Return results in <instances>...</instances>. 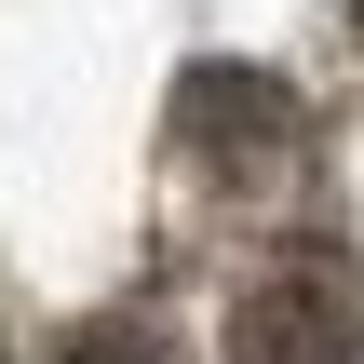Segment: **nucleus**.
<instances>
[{
	"mask_svg": "<svg viewBox=\"0 0 364 364\" xmlns=\"http://www.w3.org/2000/svg\"><path fill=\"white\" fill-rule=\"evenodd\" d=\"M230 364H364V311L324 257H284L230 297Z\"/></svg>",
	"mask_w": 364,
	"mask_h": 364,
	"instance_id": "obj_1",
	"label": "nucleus"
},
{
	"mask_svg": "<svg viewBox=\"0 0 364 364\" xmlns=\"http://www.w3.org/2000/svg\"><path fill=\"white\" fill-rule=\"evenodd\" d=\"M54 364H162V338H149V324H81Z\"/></svg>",
	"mask_w": 364,
	"mask_h": 364,
	"instance_id": "obj_3",
	"label": "nucleus"
},
{
	"mask_svg": "<svg viewBox=\"0 0 364 364\" xmlns=\"http://www.w3.org/2000/svg\"><path fill=\"white\" fill-rule=\"evenodd\" d=\"M284 149H297V95H284V81H257V68H189V95H176V162H216V176L270 189Z\"/></svg>",
	"mask_w": 364,
	"mask_h": 364,
	"instance_id": "obj_2",
	"label": "nucleus"
},
{
	"mask_svg": "<svg viewBox=\"0 0 364 364\" xmlns=\"http://www.w3.org/2000/svg\"><path fill=\"white\" fill-rule=\"evenodd\" d=\"M351 27H364V0H351Z\"/></svg>",
	"mask_w": 364,
	"mask_h": 364,
	"instance_id": "obj_4",
	"label": "nucleus"
}]
</instances>
